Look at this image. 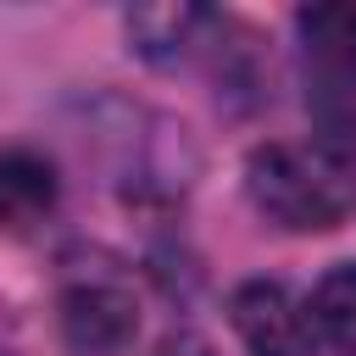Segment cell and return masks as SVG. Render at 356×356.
Segmentation results:
<instances>
[{
	"label": "cell",
	"mask_w": 356,
	"mask_h": 356,
	"mask_svg": "<svg viewBox=\"0 0 356 356\" xmlns=\"http://www.w3.org/2000/svg\"><path fill=\"white\" fill-rule=\"evenodd\" d=\"M312 317H317V339L334 356H356V261H339L317 278Z\"/></svg>",
	"instance_id": "52a82bcc"
},
{
	"label": "cell",
	"mask_w": 356,
	"mask_h": 356,
	"mask_svg": "<svg viewBox=\"0 0 356 356\" xmlns=\"http://www.w3.org/2000/svg\"><path fill=\"white\" fill-rule=\"evenodd\" d=\"M306 50L317 67H345L356 61V6H306L295 17Z\"/></svg>",
	"instance_id": "ba28073f"
},
{
	"label": "cell",
	"mask_w": 356,
	"mask_h": 356,
	"mask_svg": "<svg viewBox=\"0 0 356 356\" xmlns=\"http://www.w3.org/2000/svg\"><path fill=\"white\" fill-rule=\"evenodd\" d=\"M245 189L267 222L295 234H323L356 211V156L323 139L261 145L245 161Z\"/></svg>",
	"instance_id": "6da1fadb"
},
{
	"label": "cell",
	"mask_w": 356,
	"mask_h": 356,
	"mask_svg": "<svg viewBox=\"0 0 356 356\" xmlns=\"http://www.w3.org/2000/svg\"><path fill=\"white\" fill-rule=\"evenodd\" d=\"M228 317H234V334L250 356H317V345H323L312 300H300L278 278L239 284L228 300Z\"/></svg>",
	"instance_id": "7a4b0ae2"
},
{
	"label": "cell",
	"mask_w": 356,
	"mask_h": 356,
	"mask_svg": "<svg viewBox=\"0 0 356 356\" xmlns=\"http://www.w3.org/2000/svg\"><path fill=\"white\" fill-rule=\"evenodd\" d=\"M211 22H217V17L200 11V6H156V11H134V17H128V33L139 39L145 56H156V61H184Z\"/></svg>",
	"instance_id": "8992f818"
},
{
	"label": "cell",
	"mask_w": 356,
	"mask_h": 356,
	"mask_svg": "<svg viewBox=\"0 0 356 356\" xmlns=\"http://www.w3.org/2000/svg\"><path fill=\"white\" fill-rule=\"evenodd\" d=\"M56 195H61L56 167H50L39 150H28V145L0 150V228H6V234L39 228V222L56 211Z\"/></svg>",
	"instance_id": "277c9868"
},
{
	"label": "cell",
	"mask_w": 356,
	"mask_h": 356,
	"mask_svg": "<svg viewBox=\"0 0 356 356\" xmlns=\"http://www.w3.org/2000/svg\"><path fill=\"white\" fill-rule=\"evenodd\" d=\"M306 111L323 145L356 156V61L345 67H317L306 83Z\"/></svg>",
	"instance_id": "5b68a950"
},
{
	"label": "cell",
	"mask_w": 356,
	"mask_h": 356,
	"mask_svg": "<svg viewBox=\"0 0 356 356\" xmlns=\"http://www.w3.org/2000/svg\"><path fill=\"white\" fill-rule=\"evenodd\" d=\"M61 334H67V345H78L89 356H111L134 334V300L111 284H83L61 300Z\"/></svg>",
	"instance_id": "3957f363"
}]
</instances>
